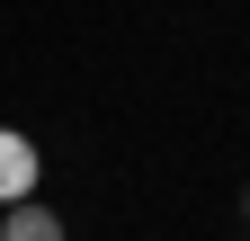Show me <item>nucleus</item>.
<instances>
[{
    "label": "nucleus",
    "mask_w": 250,
    "mask_h": 241,
    "mask_svg": "<svg viewBox=\"0 0 250 241\" xmlns=\"http://www.w3.org/2000/svg\"><path fill=\"white\" fill-rule=\"evenodd\" d=\"M72 223L54 215V205H36V197H18V205H0V241H62Z\"/></svg>",
    "instance_id": "nucleus-2"
},
{
    "label": "nucleus",
    "mask_w": 250,
    "mask_h": 241,
    "mask_svg": "<svg viewBox=\"0 0 250 241\" xmlns=\"http://www.w3.org/2000/svg\"><path fill=\"white\" fill-rule=\"evenodd\" d=\"M18 197H36V143L0 125V205H18Z\"/></svg>",
    "instance_id": "nucleus-1"
},
{
    "label": "nucleus",
    "mask_w": 250,
    "mask_h": 241,
    "mask_svg": "<svg viewBox=\"0 0 250 241\" xmlns=\"http://www.w3.org/2000/svg\"><path fill=\"white\" fill-rule=\"evenodd\" d=\"M241 215H250V188H241Z\"/></svg>",
    "instance_id": "nucleus-3"
}]
</instances>
